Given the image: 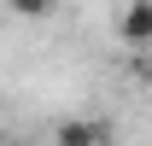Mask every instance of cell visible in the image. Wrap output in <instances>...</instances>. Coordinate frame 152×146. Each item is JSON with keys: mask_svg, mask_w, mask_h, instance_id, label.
<instances>
[{"mask_svg": "<svg viewBox=\"0 0 152 146\" xmlns=\"http://www.w3.org/2000/svg\"><path fill=\"white\" fill-rule=\"evenodd\" d=\"M58 146H105V123L70 117V123H58Z\"/></svg>", "mask_w": 152, "mask_h": 146, "instance_id": "1", "label": "cell"}, {"mask_svg": "<svg viewBox=\"0 0 152 146\" xmlns=\"http://www.w3.org/2000/svg\"><path fill=\"white\" fill-rule=\"evenodd\" d=\"M123 41H129V47H146V41H152V6H146V0L129 6V18H123Z\"/></svg>", "mask_w": 152, "mask_h": 146, "instance_id": "2", "label": "cell"}, {"mask_svg": "<svg viewBox=\"0 0 152 146\" xmlns=\"http://www.w3.org/2000/svg\"><path fill=\"white\" fill-rule=\"evenodd\" d=\"M12 12H18V18H53L58 0H12Z\"/></svg>", "mask_w": 152, "mask_h": 146, "instance_id": "3", "label": "cell"}, {"mask_svg": "<svg viewBox=\"0 0 152 146\" xmlns=\"http://www.w3.org/2000/svg\"><path fill=\"white\" fill-rule=\"evenodd\" d=\"M0 146H12V140H0Z\"/></svg>", "mask_w": 152, "mask_h": 146, "instance_id": "4", "label": "cell"}]
</instances>
